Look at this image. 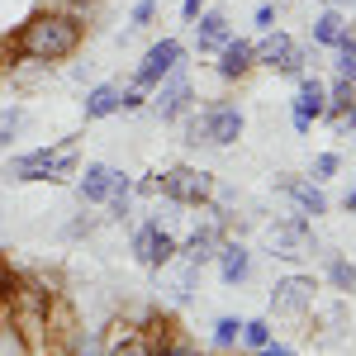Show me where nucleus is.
Listing matches in <instances>:
<instances>
[{
	"mask_svg": "<svg viewBox=\"0 0 356 356\" xmlns=\"http://www.w3.org/2000/svg\"><path fill=\"white\" fill-rule=\"evenodd\" d=\"M86 38V24L76 15H67V10H43V15H33L19 33V53L29 62H62V57H72L81 48Z\"/></svg>",
	"mask_w": 356,
	"mask_h": 356,
	"instance_id": "1",
	"label": "nucleus"
},
{
	"mask_svg": "<svg viewBox=\"0 0 356 356\" xmlns=\"http://www.w3.org/2000/svg\"><path fill=\"white\" fill-rule=\"evenodd\" d=\"M81 162H76V138H62L57 147H38V152H24L10 162V176L15 181H67L76 176Z\"/></svg>",
	"mask_w": 356,
	"mask_h": 356,
	"instance_id": "2",
	"label": "nucleus"
},
{
	"mask_svg": "<svg viewBox=\"0 0 356 356\" xmlns=\"http://www.w3.org/2000/svg\"><path fill=\"white\" fill-rule=\"evenodd\" d=\"M157 191H162L171 204H204V200L214 195V176L200 171V166H171L162 181H157Z\"/></svg>",
	"mask_w": 356,
	"mask_h": 356,
	"instance_id": "3",
	"label": "nucleus"
},
{
	"mask_svg": "<svg viewBox=\"0 0 356 356\" xmlns=\"http://www.w3.org/2000/svg\"><path fill=\"white\" fill-rule=\"evenodd\" d=\"M181 62H186V43H181V38H157V43L143 53V62H138L134 90H152V86L162 81L171 67H181Z\"/></svg>",
	"mask_w": 356,
	"mask_h": 356,
	"instance_id": "4",
	"label": "nucleus"
},
{
	"mask_svg": "<svg viewBox=\"0 0 356 356\" xmlns=\"http://www.w3.org/2000/svg\"><path fill=\"white\" fill-rule=\"evenodd\" d=\"M252 57H257L261 67L280 72V76H304V48L290 33H266V43H257Z\"/></svg>",
	"mask_w": 356,
	"mask_h": 356,
	"instance_id": "5",
	"label": "nucleus"
},
{
	"mask_svg": "<svg viewBox=\"0 0 356 356\" xmlns=\"http://www.w3.org/2000/svg\"><path fill=\"white\" fill-rule=\"evenodd\" d=\"M200 129H204V138H209L214 147H233V143L243 138L247 119H243V110H238L233 100H214V105H204V119H200Z\"/></svg>",
	"mask_w": 356,
	"mask_h": 356,
	"instance_id": "6",
	"label": "nucleus"
},
{
	"mask_svg": "<svg viewBox=\"0 0 356 356\" xmlns=\"http://www.w3.org/2000/svg\"><path fill=\"white\" fill-rule=\"evenodd\" d=\"M134 257L143 261V266H147V271H162L166 261L176 257V238H171V233H166L157 219L143 223V228L134 233Z\"/></svg>",
	"mask_w": 356,
	"mask_h": 356,
	"instance_id": "7",
	"label": "nucleus"
},
{
	"mask_svg": "<svg viewBox=\"0 0 356 356\" xmlns=\"http://www.w3.org/2000/svg\"><path fill=\"white\" fill-rule=\"evenodd\" d=\"M191 100H195L191 76H186L181 67H171L162 81H157V100H152V105H157V114H162L166 124H171V119H181V114L191 110Z\"/></svg>",
	"mask_w": 356,
	"mask_h": 356,
	"instance_id": "8",
	"label": "nucleus"
},
{
	"mask_svg": "<svg viewBox=\"0 0 356 356\" xmlns=\"http://www.w3.org/2000/svg\"><path fill=\"white\" fill-rule=\"evenodd\" d=\"M275 191L285 195V200L300 209L304 219H318V214H328V195L318 191L314 181H304V176H280V181H275Z\"/></svg>",
	"mask_w": 356,
	"mask_h": 356,
	"instance_id": "9",
	"label": "nucleus"
},
{
	"mask_svg": "<svg viewBox=\"0 0 356 356\" xmlns=\"http://www.w3.org/2000/svg\"><path fill=\"white\" fill-rule=\"evenodd\" d=\"M328 110V86L318 81V76H300V95H295V129L309 134L314 129V119H323Z\"/></svg>",
	"mask_w": 356,
	"mask_h": 356,
	"instance_id": "10",
	"label": "nucleus"
},
{
	"mask_svg": "<svg viewBox=\"0 0 356 356\" xmlns=\"http://www.w3.org/2000/svg\"><path fill=\"white\" fill-rule=\"evenodd\" d=\"M271 247H275V257H309V252H314V233H309V219H304V214H295L290 223L271 228Z\"/></svg>",
	"mask_w": 356,
	"mask_h": 356,
	"instance_id": "11",
	"label": "nucleus"
},
{
	"mask_svg": "<svg viewBox=\"0 0 356 356\" xmlns=\"http://www.w3.org/2000/svg\"><path fill=\"white\" fill-rule=\"evenodd\" d=\"M114 166H105V162H86V171H76V195H81L86 204H105L114 195Z\"/></svg>",
	"mask_w": 356,
	"mask_h": 356,
	"instance_id": "12",
	"label": "nucleus"
},
{
	"mask_svg": "<svg viewBox=\"0 0 356 356\" xmlns=\"http://www.w3.org/2000/svg\"><path fill=\"white\" fill-rule=\"evenodd\" d=\"M195 19H200V24H195V48H200V53H219L223 43L233 38V24H228L223 10H200Z\"/></svg>",
	"mask_w": 356,
	"mask_h": 356,
	"instance_id": "13",
	"label": "nucleus"
},
{
	"mask_svg": "<svg viewBox=\"0 0 356 356\" xmlns=\"http://www.w3.org/2000/svg\"><path fill=\"white\" fill-rule=\"evenodd\" d=\"M314 290H318V285H314L309 275H290V280L275 285L271 300H275L280 314H304V309H314Z\"/></svg>",
	"mask_w": 356,
	"mask_h": 356,
	"instance_id": "14",
	"label": "nucleus"
},
{
	"mask_svg": "<svg viewBox=\"0 0 356 356\" xmlns=\"http://www.w3.org/2000/svg\"><path fill=\"white\" fill-rule=\"evenodd\" d=\"M219 243H223V233H219V223H204V228H195L186 243H176V252L191 261V266H204L214 252H219Z\"/></svg>",
	"mask_w": 356,
	"mask_h": 356,
	"instance_id": "15",
	"label": "nucleus"
},
{
	"mask_svg": "<svg viewBox=\"0 0 356 356\" xmlns=\"http://www.w3.org/2000/svg\"><path fill=\"white\" fill-rule=\"evenodd\" d=\"M252 67H257V57H252V43H247V38H228L219 48V76L223 81H238Z\"/></svg>",
	"mask_w": 356,
	"mask_h": 356,
	"instance_id": "16",
	"label": "nucleus"
},
{
	"mask_svg": "<svg viewBox=\"0 0 356 356\" xmlns=\"http://www.w3.org/2000/svg\"><path fill=\"white\" fill-rule=\"evenodd\" d=\"M219 275H223V285H243L247 271H252V257H247V247L243 243H219Z\"/></svg>",
	"mask_w": 356,
	"mask_h": 356,
	"instance_id": "17",
	"label": "nucleus"
},
{
	"mask_svg": "<svg viewBox=\"0 0 356 356\" xmlns=\"http://www.w3.org/2000/svg\"><path fill=\"white\" fill-rule=\"evenodd\" d=\"M119 105H124V86L105 81L86 95V119H110V114H119Z\"/></svg>",
	"mask_w": 356,
	"mask_h": 356,
	"instance_id": "18",
	"label": "nucleus"
},
{
	"mask_svg": "<svg viewBox=\"0 0 356 356\" xmlns=\"http://www.w3.org/2000/svg\"><path fill=\"white\" fill-rule=\"evenodd\" d=\"M347 15H342V10H323V15H318V19H314V43H318V48H337V43H342V38H347Z\"/></svg>",
	"mask_w": 356,
	"mask_h": 356,
	"instance_id": "19",
	"label": "nucleus"
},
{
	"mask_svg": "<svg viewBox=\"0 0 356 356\" xmlns=\"http://www.w3.org/2000/svg\"><path fill=\"white\" fill-rule=\"evenodd\" d=\"M323 114H356V81H347V76H337V81L328 86V110Z\"/></svg>",
	"mask_w": 356,
	"mask_h": 356,
	"instance_id": "20",
	"label": "nucleus"
},
{
	"mask_svg": "<svg viewBox=\"0 0 356 356\" xmlns=\"http://www.w3.org/2000/svg\"><path fill=\"white\" fill-rule=\"evenodd\" d=\"M332 53H337V76L356 81V29H347V38H342Z\"/></svg>",
	"mask_w": 356,
	"mask_h": 356,
	"instance_id": "21",
	"label": "nucleus"
},
{
	"mask_svg": "<svg viewBox=\"0 0 356 356\" xmlns=\"http://www.w3.org/2000/svg\"><path fill=\"white\" fill-rule=\"evenodd\" d=\"M328 280H332V290L352 295V290H356V266H352V261H342V257H332V261H328Z\"/></svg>",
	"mask_w": 356,
	"mask_h": 356,
	"instance_id": "22",
	"label": "nucleus"
},
{
	"mask_svg": "<svg viewBox=\"0 0 356 356\" xmlns=\"http://www.w3.org/2000/svg\"><path fill=\"white\" fill-rule=\"evenodd\" d=\"M19 129H24V110H19V105H5V110H0V147H10Z\"/></svg>",
	"mask_w": 356,
	"mask_h": 356,
	"instance_id": "23",
	"label": "nucleus"
},
{
	"mask_svg": "<svg viewBox=\"0 0 356 356\" xmlns=\"http://www.w3.org/2000/svg\"><path fill=\"white\" fill-rule=\"evenodd\" d=\"M243 342L261 352V347L271 342V323H266V318H247V323H243Z\"/></svg>",
	"mask_w": 356,
	"mask_h": 356,
	"instance_id": "24",
	"label": "nucleus"
},
{
	"mask_svg": "<svg viewBox=\"0 0 356 356\" xmlns=\"http://www.w3.org/2000/svg\"><path fill=\"white\" fill-rule=\"evenodd\" d=\"M238 337H243V323L238 318H219L214 323V347H233Z\"/></svg>",
	"mask_w": 356,
	"mask_h": 356,
	"instance_id": "25",
	"label": "nucleus"
},
{
	"mask_svg": "<svg viewBox=\"0 0 356 356\" xmlns=\"http://www.w3.org/2000/svg\"><path fill=\"white\" fill-rule=\"evenodd\" d=\"M110 356H152V342H143V337H124Z\"/></svg>",
	"mask_w": 356,
	"mask_h": 356,
	"instance_id": "26",
	"label": "nucleus"
},
{
	"mask_svg": "<svg viewBox=\"0 0 356 356\" xmlns=\"http://www.w3.org/2000/svg\"><path fill=\"white\" fill-rule=\"evenodd\" d=\"M0 356H24V337L15 328H0Z\"/></svg>",
	"mask_w": 356,
	"mask_h": 356,
	"instance_id": "27",
	"label": "nucleus"
},
{
	"mask_svg": "<svg viewBox=\"0 0 356 356\" xmlns=\"http://www.w3.org/2000/svg\"><path fill=\"white\" fill-rule=\"evenodd\" d=\"M337 166H342V157H337V152H323V157L314 162V176H318V181H328V176L337 171Z\"/></svg>",
	"mask_w": 356,
	"mask_h": 356,
	"instance_id": "28",
	"label": "nucleus"
},
{
	"mask_svg": "<svg viewBox=\"0 0 356 356\" xmlns=\"http://www.w3.org/2000/svg\"><path fill=\"white\" fill-rule=\"evenodd\" d=\"M152 15H157V0H138V5H134V29H143Z\"/></svg>",
	"mask_w": 356,
	"mask_h": 356,
	"instance_id": "29",
	"label": "nucleus"
},
{
	"mask_svg": "<svg viewBox=\"0 0 356 356\" xmlns=\"http://www.w3.org/2000/svg\"><path fill=\"white\" fill-rule=\"evenodd\" d=\"M257 29H266V33L275 29V5H257Z\"/></svg>",
	"mask_w": 356,
	"mask_h": 356,
	"instance_id": "30",
	"label": "nucleus"
},
{
	"mask_svg": "<svg viewBox=\"0 0 356 356\" xmlns=\"http://www.w3.org/2000/svg\"><path fill=\"white\" fill-rule=\"evenodd\" d=\"M10 295H15V280H10V271L0 266V304H10Z\"/></svg>",
	"mask_w": 356,
	"mask_h": 356,
	"instance_id": "31",
	"label": "nucleus"
},
{
	"mask_svg": "<svg viewBox=\"0 0 356 356\" xmlns=\"http://www.w3.org/2000/svg\"><path fill=\"white\" fill-rule=\"evenodd\" d=\"M119 110H143V90H124V105Z\"/></svg>",
	"mask_w": 356,
	"mask_h": 356,
	"instance_id": "32",
	"label": "nucleus"
},
{
	"mask_svg": "<svg viewBox=\"0 0 356 356\" xmlns=\"http://www.w3.org/2000/svg\"><path fill=\"white\" fill-rule=\"evenodd\" d=\"M204 5H209V0H186V5H181V15H186V19H191V24H195V15H200Z\"/></svg>",
	"mask_w": 356,
	"mask_h": 356,
	"instance_id": "33",
	"label": "nucleus"
},
{
	"mask_svg": "<svg viewBox=\"0 0 356 356\" xmlns=\"http://www.w3.org/2000/svg\"><path fill=\"white\" fill-rule=\"evenodd\" d=\"M261 356H295V352H285V347H275V342H266V347H261Z\"/></svg>",
	"mask_w": 356,
	"mask_h": 356,
	"instance_id": "34",
	"label": "nucleus"
},
{
	"mask_svg": "<svg viewBox=\"0 0 356 356\" xmlns=\"http://www.w3.org/2000/svg\"><path fill=\"white\" fill-rule=\"evenodd\" d=\"M76 356H105V352H100V342H86V347H81Z\"/></svg>",
	"mask_w": 356,
	"mask_h": 356,
	"instance_id": "35",
	"label": "nucleus"
},
{
	"mask_svg": "<svg viewBox=\"0 0 356 356\" xmlns=\"http://www.w3.org/2000/svg\"><path fill=\"white\" fill-rule=\"evenodd\" d=\"M347 209H352V214H356V191H347Z\"/></svg>",
	"mask_w": 356,
	"mask_h": 356,
	"instance_id": "36",
	"label": "nucleus"
},
{
	"mask_svg": "<svg viewBox=\"0 0 356 356\" xmlns=\"http://www.w3.org/2000/svg\"><path fill=\"white\" fill-rule=\"evenodd\" d=\"M352 134H356V129H352Z\"/></svg>",
	"mask_w": 356,
	"mask_h": 356,
	"instance_id": "37",
	"label": "nucleus"
}]
</instances>
